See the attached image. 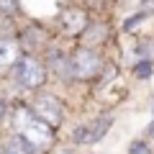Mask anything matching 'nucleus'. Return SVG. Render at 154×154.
<instances>
[{
	"label": "nucleus",
	"instance_id": "obj_1",
	"mask_svg": "<svg viewBox=\"0 0 154 154\" xmlns=\"http://www.w3.org/2000/svg\"><path fill=\"white\" fill-rule=\"evenodd\" d=\"M13 126H16L18 136H23L36 152H46L54 144V128L46 126L44 121H38L28 105L16 108V113H13Z\"/></svg>",
	"mask_w": 154,
	"mask_h": 154
},
{
	"label": "nucleus",
	"instance_id": "obj_2",
	"mask_svg": "<svg viewBox=\"0 0 154 154\" xmlns=\"http://www.w3.org/2000/svg\"><path fill=\"white\" fill-rule=\"evenodd\" d=\"M100 69H103V57H100L98 51H93L90 46L77 49L75 54H72V59H69L72 80H82V82L95 80V77L100 75Z\"/></svg>",
	"mask_w": 154,
	"mask_h": 154
},
{
	"label": "nucleus",
	"instance_id": "obj_3",
	"mask_svg": "<svg viewBox=\"0 0 154 154\" xmlns=\"http://www.w3.org/2000/svg\"><path fill=\"white\" fill-rule=\"evenodd\" d=\"M13 77L23 90H38L46 82V67L36 57H21L13 69Z\"/></svg>",
	"mask_w": 154,
	"mask_h": 154
},
{
	"label": "nucleus",
	"instance_id": "obj_4",
	"mask_svg": "<svg viewBox=\"0 0 154 154\" xmlns=\"http://www.w3.org/2000/svg\"><path fill=\"white\" fill-rule=\"evenodd\" d=\"M28 108L33 110V116H36L38 121H44L46 126H51V128L62 126V121H64V108H62V103L49 93H38L36 98L31 100Z\"/></svg>",
	"mask_w": 154,
	"mask_h": 154
},
{
	"label": "nucleus",
	"instance_id": "obj_5",
	"mask_svg": "<svg viewBox=\"0 0 154 154\" xmlns=\"http://www.w3.org/2000/svg\"><path fill=\"white\" fill-rule=\"evenodd\" d=\"M110 126H113V118H110V116L93 118V121L82 123V126H75V131H72V141H75V144H85V146L98 144L100 139L110 131Z\"/></svg>",
	"mask_w": 154,
	"mask_h": 154
},
{
	"label": "nucleus",
	"instance_id": "obj_6",
	"mask_svg": "<svg viewBox=\"0 0 154 154\" xmlns=\"http://www.w3.org/2000/svg\"><path fill=\"white\" fill-rule=\"evenodd\" d=\"M62 26H64L67 33H85V28L90 26L88 13L80 11V8H67L62 13Z\"/></svg>",
	"mask_w": 154,
	"mask_h": 154
},
{
	"label": "nucleus",
	"instance_id": "obj_7",
	"mask_svg": "<svg viewBox=\"0 0 154 154\" xmlns=\"http://www.w3.org/2000/svg\"><path fill=\"white\" fill-rule=\"evenodd\" d=\"M21 59V46L11 38H0V72H5L8 67H16Z\"/></svg>",
	"mask_w": 154,
	"mask_h": 154
},
{
	"label": "nucleus",
	"instance_id": "obj_8",
	"mask_svg": "<svg viewBox=\"0 0 154 154\" xmlns=\"http://www.w3.org/2000/svg\"><path fill=\"white\" fill-rule=\"evenodd\" d=\"M3 149H5L8 154H38L36 149H33V146H31V144H28L23 136H18V134L8 139V144H5Z\"/></svg>",
	"mask_w": 154,
	"mask_h": 154
},
{
	"label": "nucleus",
	"instance_id": "obj_9",
	"mask_svg": "<svg viewBox=\"0 0 154 154\" xmlns=\"http://www.w3.org/2000/svg\"><path fill=\"white\" fill-rule=\"evenodd\" d=\"M85 41L88 44H98V41H103L105 36H108V26H100V23H93V26L85 28Z\"/></svg>",
	"mask_w": 154,
	"mask_h": 154
},
{
	"label": "nucleus",
	"instance_id": "obj_10",
	"mask_svg": "<svg viewBox=\"0 0 154 154\" xmlns=\"http://www.w3.org/2000/svg\"><path fill=\"white\" fill-rule=\"evenodd\" d=\"M128 154H152V146L144 139H136V141L128 144Z\"/></svg>",
	"mask_w": 154,
	"mask_h": 154
},
{
	"label": "nucleus",
	"instance_id": "obj_11",
	"mask_svg": "<svg viewBox=\"0 0 154 154\" xmlns=\"http://www.w3.org/2000/svg\"><path fill=\"white\" fill-rule=\"evenodd\" d=\"M136 77H141V80H149L152 77V62L149 59H141L136 64Z\"/></svg>",
	"mask_w": 154,
	"mask_h": 154
},
{
	"label": "nucleus",
	"instance_id": "obj_12",
	"mask_svg": "<svg viewBox=\"0 0 154 154\" xmlns=\"http://www.w3.org/2000/svg\"><path fill=\"white\" fill-rule=\"evenodd\" d=\"M144 21H146V13H144V11H141V13H134V16L123 23V28H126V31H131L134 26H139V23H144Z\"/></svg>",
	"mask_w": 154,
	"mask_h": 154
},
{
	"label": "nucleus",
	"instance_id": "obj_13",
	"mask_svg": "<svg viewBox=\"0 0 154 154\" xmlns=\"http://www.w3.org/2000/svg\"><path fill=\"white\" fill-rule=\"evenodd\" d=\"M16 11H18V0H0V13L13 16Z\"/></svg>",
	"mask_w": 154,
	"mask_h": 154
},
{
	"label": "nucleus",
	"instance_id": "obj_14",
	"mask_svg": "<svg viewBox=\"0 0 154 154\" xmlns=\"http://www.w3.org/2000/svg\"><path fill=\"white\" fill-rule=\"evenodd\" d=\"M5 110H8V105H5V98H3V95H0V121H3V118H5Z\"/></svg>",
	"mask_w": 154,
	"mask_h": 154
},
{
	"label": "nucleus",
	"instance_id": "obj_15",
	"mask_svg": "<svg viewBox=\"0 0 154 154\" xmlns=\"http://www.w3.org/2000/svg\"><path fill=\"white\" fill-rule=\"evenodd\" d=\"M0 154H8V152H5V149H0Z\"/></svg>",
	"mask_w": 154,
	"mask_h": 154
}]
</instances>
